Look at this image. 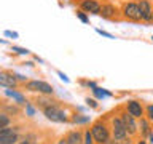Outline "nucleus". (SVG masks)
Returning <instances> with one entry per match:
<instances>
[{
    "label": "nucleus",
    "mask_w": 153,
    "mask_h": 144,
    "mask_svg": "<svg viewBox=\"0 0 153 144\" xmlns=\"http://www.w3.org/2000/svg\"><path fill=\"white\" fill-rule=\"evenodd\" d=\"M107 118H108V125H110V131H112V138L120 141V144H132V138L128 134L126 128L123 125V120L118 115V112L112 114Z\"/></svg>",
    "instance_id": "f257e3e1"
},
{
    "label": "nucleus",
    "mask_w": 153,
    "mask_h": 144,
    "mask_svg": "<svg viewBox=\"0 0 153 144\" xmlns=\"http://www.w3.org/2000/svg\"><path fill=\"white\" fill-rule=\"evenodd\" d=\"M91 133H93V138L96 144H105L112 138V131H110V125H108V118H97L94 122H91Z\"/></svg>",
    "instance_id": "f03ea898"
},
{
    "label": "nucleus",
    "mask_w": 153,
    "mask_h": 144,
    "mask_svg": "<svg viewBox=\"0 0 153 144\" xmlns=\"http://www.w3.org/2000/svg\"><path fill=\"white\" fill-rule=\"evenodd\" d=\"M120 13H121V19L128 22H134V24L142 22L140 10H139V5L136 0H123L120 3Z\"/></svg>",
    "instance_id": "7ed1b4c3"
},
{
    "label": "nucleus",
    "mask_w": 153,
    "mask_h": 144,
    "mask_svg": "<svg viewBox=\"0 0 153 144\" xmlns=\"http://www.w3.org/2000/svg\"><path fill=\"white\" fill-rule=\"evenodd\" d=\"M43 115L50 120V122H54V123H70V115L65 110V107H62V103L59 101L57 104H53L50 107L43 109L42 110Z\"/></svg>",
    "instance_id": "20e7f679"
},
{
    "label": "nucleus",
    "mask_w": 153,
    "mask_h": 144,
    "mask_svg": "<svg viewBox=\"0 0 153 144\" xmlns=\"http://www.w3.org/2000/svg\"><path fill=\"white\" fill-rule=\"evenodd\" d=\"M22 86H24V90H26V91H29V93L54 94V88H53V85H50V83H48V82H45V80H38V79L27 80Z\"/></svg>",
    "instance_id": "39448f33"
},
{
    "label": "nucleus",
    "mask_w": 153,
    "mask_h": 144,
    "mask_svg": "<svg viewBox=\"0 0 153 144\" xmlns=\"http://www.w3.org/2000/svg\"><path fill=\"white\" fill-rule=\"evenodd\" d=\"M99 16L107 21H121V13H120V5L110 2V0H104L100 5Z\"/></svg>",
    "instance_id": "423d86ee"
},
{
    "label": "nucleus",
    "mask_w": 153,
    "mask_h": 144,
    "mask_svg": "<svg viewBox=\"0 0 153 144\" xmlns=\"http://www.w3.org/2000/svg\"><path fill=\"white\" fill-rule=\"evenodd\" d=\"M118 115L121 117L123 120V125H124V128H126V131L128 134L131 138H137L139 136V130H137V118H134L131 114H128L126 110H124V107L121 106V107H118Z\"/></svg>",
    "instance_id": "0eeeda50"
},
{
    "label": "nucleus",
    "mask_w": 153,
    "mask_h": 144,
    "mask_svg": "<svg viewBox=\"0 0 153 144\" xmlns=\"http://www.w3.org/2000/svg\"><path fill=\"white\" fill-rule=\"evenodd\" d=\"M123 107L128 114H131L132 117L137 118V120L145 115V106H143V103L139 99H128L126 103L123 104Z\"/></svg>",
    "instance_id": "6e6552de"
},
{
    "label": "nucleus",
    "mask_w": 153,
    "mask_h": 144,
    "mask_svg": "<svg viewBox=\"0 0 153 144\" xmlns=\"http://www.w3.org/2000/svg\"><path fill=\"white\" fill-rule=\"evenodd\" d=\"M140 10L142 22L153 24V0H136Z\"/></svg>",
    "instance_id": "1a4fd4ad"
},
{
    "label": "nucleus",
    "mask_w": 153,
    "mask_h": 144,
    "mask_svg": "<svg viewBox=\"0 0 153 144\" xmlns=\"http://www.w3.org/2000/svg\"><path fill=\"white\" fill-rule=\"evenodd\" d=\"M100 5H102V0H78V8L81 11H85L86 14L99 16Z\"/></svg>",
    "instance_id": "9d476101"
},
{
    "label": "nucleus",
    "mask_w": 153,
    "mask_h": 144,
    "mask_svg": "<svg viewBox=\"0 0 153 144\" xmlns=\"http://www.w3.org/2000/svg\"><path fill=\"white\" fill-rule=\"evenodd\" d=\"M19 86V82L14 77V72L0 70V88H13L16 90Z\"/></svg>",
    "instance_id": "9b49d317"
},
{
    "label": "nucleus",
    "mask_w": 153,
    "mask_h": 144,
    "mask_svg": "<svg viewBox=\"0 0 153 144\" xmlns=\"http://www.w3.org/2000/svg\"><path fill=\"white\" fill-rule=\"evenodd\" d=\"M137 130H139V138L147 139L148 134L153 131V123L143 115V117H140L137 120Z\"/></svg>",
    "instance_id": "f8f14e48"
},
{
    "label": "nucleus",
    "mask_w": 153,
    "mask_h": 144,
    "mask_svg": "<svg viewBox=\"0 0 153 144\" xmlns=\"http://www.w3.org/2000/svg\"><path fill=\"white\" fill-rule=\"evenodd\" d=\"M57 103H59V101L53 98V94H38L35 98V107L40 109V110L50 107L53 104H57Z\"/></svg>",
    "instance_id": "ddd939ff"
},
{
    "label": "nucleus",
    "mask_w": 153,
    "mask_h": 144,
    "mask_svg": "<svg viewBox=\"0 0 153 144\" xmlns=\"http://www.w3.org/2000/svg\"><path fill=\"white\" fill-rule=\"evenodd\" d=\"M64 138L69 144H83V130H70L65 133Z\"/></svg>",
    "instance_id": "4468645a"
},
{
    "label": "nucleus",
    "mask_w": 153,
    "mask_h": 144,
    "mask_svg": "<svg viewBox=\"0 0 153 144\" xmlns=\"http://www.w3.org/2000/svg\"><path fill=\"white\" fill-rule=\"evenodd\" d=\"M5 96H8V98H11L13 101H14V103H16V104H24V106H26L27 103H29V101H27V98H26V96H24L22 93H21V91H18V90H13V88H7V90H5Z\"/></svg>",
    "instance_id": "2eb2a0df"
},
{
    "label": "nucleus",
    "mask_w": 153,
    "mask_h": 144,
    "mask_svg": "<svg viewBox=\"0 0 153 144\" xmlns=\"http://www.w3.org/2000/svg\"><path fill=\"white\" fill-rule=\"evenodd\" d=\"M70 123L76 125V127H86V125L91 123V117L86 114H72L70 115Z\"/></svg>",
    "instance_id": "dca6fc26"
},
{
    "label": "nucleus",
    "mask_w": 153,
    "mask_h": 144,
    "mask_svg": "<svg viewBox=\"0 0 153 144\" xmlns=\"http://www.w3.org/2000/svg\"><path fill=\"white\" fill-rule=\"evenodd\" d=\"M91 93H93V98H96L97 101H104V99L112 98V96H113L112 91H108V90H105V88H100L99 85L96 86V88L91 90Z\"/></svg>",
    "instance_id": "f3484780"
},
{
    "label": "nucleus",
    "mask_w": 153,
    "mask_h": 144,
    "mask_svg": "<svg viewBox=\"0 0 153 144\" xmlns=\"http://www.w3.org/2000/svg\"><path fill=\"white\" fill-rule=\"evenodd\" d=\"M19 141V127L13 130L11 133H7L5 136L0 138V144H16Z\"/></svg>",
    "instance_id": "a211bd4d"
},
{
    "label": "nucleus",
    "mask_w": 153,
    "mask_h": 144,
    "mask_svg": "<svg viewBox=\"0 0 153 144\" xmlns=\"http://www.w3.org/2000/svg\"><path fill=\"white\" fill-rule=\"evenodd\" d=\"M11 125V117L7 112H0V128H7Z\"/></svg>",
    "instance_id": "6ab92c4d"
},
{
    "label": "nucleus",
    "mask_w": 153,
    "mask_h": 144,
    "mask_svg": "<svg viewBox=\"0 0 153 144\" xmlns=\"http://www.w3.org/2000/svg\"><path fill=\"white\" fill-rule=\"evenodd\" d=\"M83 144H96L94 138H93V133H91L89 128L83 130Z\"/></svg>",
    "instance_id": "aec40b11"
},
{
    "label": "nucleus",
    "mask_w": 153,
    "mask_h": 144,
    "mask_svg": "<svg viewBox=\"0 0 153 144\" xmlns=\"http://www.w3.org/2000/svg\"><path fill=\"white\" fill-rule=\"evenodd\" d=\"M11 51L14 53V55H19V56H27V55H30V51H29L27 48L16 46V45H13V46H11Z\"/></svg>",
    "instance_id": "412c9836"
},
{
    "label": "nucleus",
    "mask_w": 153,
    "mask_h": 144,
    "mask_svg": "<svg viewBox=\"0 0 153 144\" xmlns=\"http://www.w3.org/2000/svg\"><path fill=\"white\" fill-rule=\"evenodd\" d=\"M75 14H76V18L80 19L83 24H89V14H86L85 11H81L80 8H76V11H75Z\"/></svg>",
    "instance_id": "4be33fe9"
},
{
    "label": "nucleus",
    "mask_w": 153,
    "mask_h": 144,
    "mask_svg": "<svg viewBox=\"0 0 153 144\" xmlns=\"http://www.w3.org/2000/svg\"><path fill=\"white\" fill-rule=\"evenodd\" d=\"M85 103H86V106H88V107H91V109H99V101L96 99V98H86L85 99Z\"/></svg>",
    "instance_id": "5701e85b"
},
{
    "label": "nucleus",
    "mask_w": 153,
    "mask_h": 144,
    "mask_svg": "<svg viewBox=\"0 0 153 144\" xmlns=\"http://www.w3.org/2000/svg\"><path fill=\"white\" fill-rule=\"evenodd\" d=\"M35 114H37V109L33 107V104L27 103V104H26V115H27V117H33Z\"/></svg>",
    "instance_id": "b1692460"
},
{
    "label": "nucleus",
    "mask_w": 153,
    "mask_h": 144,
    "mask_svg": "<svg viewBox=\"0 0 153 144\" xmlns=\"http://www.w3.org/2000/svg\"><path fill=\"white\" fill-rule=\"evenodd\" d=\"M145 117L153 123V104H147L145 106Z\"/></svg>",
    "instance_id": "393cba45"
},
{
    "label": "nucleus",
    "mask_w": 153,
    "mask_h": 144,
    "mask_svg": "<svg viewBox=\"0 0 153 144\" xmlns=\"http://www.w3.org/2000/svg\"><path fill=\"white\" fill-rule=\"evenodd\" d=\"M96 32L99 34V35H102V37H107V38H115V35L113 34H110V32H107V31H102V29H96Z\"/></svg>",
    "instance_id": "a878e982"
},
{
    "label": "nucleus",
    "mask_w": 153,
    "mask_h": 144,
    "mask_svg": "<svg viewBox=\"0 0 153 144\" xmlns=\"http://www.w3.org/2000/svg\"><path fill=\"white\" fill-rule=\"evenodd\" d=\"M56 74L59 75V79H61L62 82H64V83H70V79H69V77H67V75H65V74H64V72H62V70H57Z\"/></svg>",
    "instance_id": "bb28decb"
},
{
    "label": "nucleus",
    "mask_w": 153,
    "mask_h": 144,
    "mask_svg": "<svg viewBox=\"0 0 153 144\" xmlns=\"http://www.w3.org/2000/svg\"><path fill=\"white\" fill-rule=\"evenodd\" d=\"M3 34H5V37H11V38H18L19 37V34L16 31H5Z\"/></svg>",
    "instance_id": "cd10ccee"
},
{
    "label": "nucleus",
    "mask_w": 153,
    "mask_h": 144,
    "mask_svg": "<svg viewBox=\"0 0 153 144\" xmlns=\"http://www.w3.org/2000/svg\"><path fill=\"white\" fill-rule=\"evenodd\" d=\"M14 77H16V80L19 82V83H26V82H27V77L26 75H21V74H16V72H14Z\"/></svg>",
    "instance_id": "c85d7f7f"
},
{
    "label": "nucleus",
    "mask_w": 153,
    "mask_h": 144,
    "mask_svg": "<svg viewBox=\"0 0 153 144\" xmlns=\"http://www.w3.org/2000/svg\"><path fill=\"white\" fill-rule=\"evenodd\" d=\"M96 86H97V83H96V82H93V80H86V88L93 90V88H96Z\"/></svg>",
    "instance_id": "c756f323"
},
{
    "label": "nucleus",
    "mask_w": 153,
    "mask_h": 144,
    "mask_svg": "<svg viewBox=\"0 0 153 144\" xmlns=\"http://www.w3.org/2000/svg\"><path fill=\"white\" fill-rule=\"evenodd\" d=\"M16 144H33V142H30L27 138H24V139H21V141H18Z\"/></svg>",
    "instance_id": "7c9ffc66"
},
{
    "label": "nucleus",
    "mask_w": 153,
    "mask_h": 144,
    "mask_svg": "<svg viewBox=\"0 0 153 144\" xmlns=\"http://www.w3.org/2000/svg\"><path fill=\"white\" fill-rule=\"evenodd\" d=\"M147 142H148V144H153V131H152L150 134H148V138H147Z\"/></svg>",
    "instance_id": "2f4dec72"
},
{
    "label": "nucleus",
    "mask_w": 153,
    "mask_h": 144,
    "mask_svg": "<svg viewBox=\"0 0 153 144\" xmlns=\"http://www.w3.org/2000/svg\"><path fill=\"white\" fill-rule=\"evenodd\" d=\"M105 144H120V141H117V139H113V138H110Z\"/></svg>",
    "instance_id": "473e14b6"
},
{
    "label": "nucleus",
    "mask_w": 153,
    "mask_h": 144,
    "mask_svg": "<svg viewBox=\"0 0 153 144\" xmlns=\"http://www.w3.org/2000/svg\"><path fill=\"white\" fill-rule=\"evenodd\" d=\"M56 144H69V142H67V141H65V138H64V136H62V138L59 139V141H57V142H56Z\"/></svg>",
    "instance_id": "72a5a7b5"
},
{
    "label": "nucleus",
    "mask_w": 153,
    "mask_h": 144,
    "mask_svg": "<svg viewBox=\"0 0 153 144\" xmlns=\"http://www.w3.org/2000/svg\"><path fill=\"white\" fill-rule=\"evenodd\" d=\"M136 144H148V142H147V139H142V138H140V139H139V141H137Z\"/></svg>",
    "instance_id": "f704fd0d"
},
{
    "label": "nucleus",
    "mask_w": 153,
    "mask_h": 144,
    "mask_svg": "<svg viewBox=\"0 0 153 144\" xmlns=\"http://www.w3.org/2000/svg\"><path fill=\"white\" fill-rule=\"evenodd\" d=\"M0 43H2V45H5V43H7V40H3V38H0Z\"/></svg>",
    "instance_id": "c9c22d12"
},
{
    "label": "nucleus",
    "mask_w": 153,
    "mask_h": 144,
    "mask_svg": "<svg viewBox=\"0 0 153 144\" xmlns=\"http://www.w3.org/2000/svg\"><path fill=\"white\" fill-rule=\"evenodd\" d=\"M152 42H153V35H152Z\"/></svg>",
    "instance_id": "e433bc0d"
},
{
    "label": "nucleus",
    "mask_w": 153,
    "mask_h": 144,
    "mask_svg": "<svg viewBox=\"0 0 153 144\" xmlns=\"http://www.w3.org/2000/svg\"><path fill=\"white\" fill-rule=\"evenodd\" d=\"M75 2H78V0H75Z\"/></svg>",
    "instance_id": "4c0bfd02"
}]
</instances>
